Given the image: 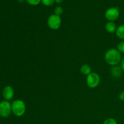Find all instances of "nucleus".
<instances>
[{"instance_id":"obj_1","label":"nucleus","mask_w":124,"mask_h":124,"mask_svg":"<svg viewBox=\"0 0 124 124\" xmlns=\"http://www.w3.org/2000/svg\"><path fill=\"white\" fill-rule=\"evenodd\" d=\"M107 64L111 66H115L118 65L121 61V53L116 48H110L108 50L104 56Z\"/></svg>"},{"instance_id":"obj_2","label":"nucleus","mask_w":124,"mask_h":124,"mask_svg":"<svg viewBox=\"0 0 124 124\" xmlns=\"http://www.w3.org/2000/svg\"><path fill=\"white\" fill-rule=\"evenodd\" d=\"M12 111L13 115L17 117H21L26 111V105L23 101L15 100L12 104Z\"/></svg>"},{"instance_id":"obj_3","label":"nucleus","mask_w":124,"mask_h":124,"mask_svg":"<svg viewBox=\"0 0 124 124\" xmlns=\"http://www.w3.org/2000/svg\"><path fill=\"white\" fill-rule=\"evenodd\" d=\"M62 19L61 16L55 14H52L47 19V25L52 30H58L61 26Z\"/></svg>"},{"instance_id":"obj_4","label":"nucleus","mask_w":124,"mask_h":124,"mask_svg":"<svg viewBox=\"0 0 124 124\" xmlns=\"http://www.w3.org/2000/svg\"><path fill=\"white\" fill-rule=\"evenodd\" d=\"M101 78L98 73L92 72L87 76L86 79V84L87 86L90 88H95L100 84Z\"/></svg>"},{"instance_id":"obj_5","label":"nucleus","mask_w":124,"mask_h":124,"mask_svg":"<svg viewBox=\"0 0 124 124\" xmlns=\"http://www.w3.org/2000/svg\"><path fill=\"white\" fill-rule=\"evenodd\" d=\"M12 113V104L9 101L5 100L0 102V116L7 118Z\"/></svg>"},{"instance_id":"obj_6","label":"nucleus","mask_w":124,"mask_h":124,"mask_svg":"<svg viewBox=\"0 0 124 124\" xmlns=\"http://www.w3.org/2000/svg\"><path fill=\"white\" fill-rule=\"evenodd\" d=\"M119 15V10L117 7H110L105 12V17L108 21L114 22L117 20Z\"/></svg>"},{"instance_id":"obj_7","label":"nucleus","mask_w":124,"mask_h":124,"mask_svg":"<svg viewBox=\"0 0 124 124\" xmlns=\"http://www.w3.org/2000/svg\"><path fill=\"white\" fill-rule=\"evenodd\" d=\"M2 94L3 98L6 101H10L13 99L15 94L14 89L10 85H7L4 87L2 92Z\"/></svg>"},{"instance_id":"obj_8","label":"nucleus","mask_w":124,"mask_h":124,"mask_svg":"<svg viewBox=\"0 0 124 124\" xmlns=\"http://www.w3.org/2000/svg\"><path fill=\"white\" fill-rule=\"evenodd\" d=\"M117 25L114 22L108 21L106 23L105 25V30L109 33H114L117 30Z\"/></svg>"},{"instance_id":"obj_9","label":"nucleus","mask_w":124,"mask_h":124,"mask_svg":"<svg viewBox=\"0 0 124 124\" xmlns=\"http://www.w3.org/2000/svg\"><path fill=\"white\" fill-rule=\"evenodd\" d=\"M111 73L112 76L115 78L121 77L122 74V70L121 66H118V65L113 66L111 69Z\"/></svg>"},{"instance_id":"obj_10","label":"nucleus","mask_w":124,"mask_h":124,"mask_svg":"<svg viewBox=\"0 0 124 124\" xmlns=\"http://www.w3.org/2000/svg\"><path fill=\"white\" fill-rule=\"evenodd\" d=\"M80 71L84 75L88 76V75H90L92 72V68L88 64H84L83 65L81 66V69H80Z\"/></svg>"},{"instance_id":"obj_11","label":"nucleus","mask_w":124,"mask_h":124,"mask_svg":"<svg viewBox=\"0 0 124 124\" xmlns=\"http://www.w3.org/2000/svg\"><path fill=\"white\" fill-rule=\"evenodd\" d=\"M116 35L120 39L124 40V24L117 27L116 31Z\"/></svg>"},{"instance_id":"obj_12","label":"nucleus","mask_w":124,"mask_h":124,"mask_svg":"<svg viewBox=\"0 0 124 124\" xmlns=\"http://www.w3.org/2000/svg\"><path fill=\"white\" fill-rule=\"evenodd\" d=\"M55 2L54 0H41V3L45 6L50 7L52 6Z\"/></svg>"},{"instance_id":"obj_13","label":"nucleus","mask_w":124,"mask_h":124,"mask_svg":"<svg viewBox=\"0 0 124 124\" xmlns=\"http://www.w3.org/2000/svg\"><path fill=\"white\" fill-rule=\"evenodd\" d=\"M31 6H38L41 2V0H25Z\"/></svg>"},{"instance_id":"obj_14","label":"nucleus","mask_w":124,"mask_h":124,"mask_svg":"<svg viewBox=\"0 0 124 124\" xmlns=\"http://www.w3.org/2000/svg\"><path fill=\"white\" fill-rule=\"evenodd\" d=\"M54 14L60 16L63 13V8L61 7H60V6H58V7H55V8H54Z\"/></svg>"},{"instance_id":"obj_15","label":"nucleus","mask_w":124,"mask_h":124,"mask_svg":"<svg viewBox=\"0 0 124 124\" xmlns=\"http://www.w3.org/2000/svg\"><path fill=\"white\" fill-rule=\"evenodd\" d=\"M103 124H117V122L115 119L110 117V118L105 119L103 122Z\"/></svg>"},{"instance_id":"obj_16","label":"nucleus","mask_w":124,"mask_h":124,"mask_svg":"<svg viewBox=\"0 0 124 124\" xmlns=\"http://www.w3.org/2000/svg\"><path fill=\"white\" fill-rule=\"evenodd\" d=\"M117 50L120 53H124V40L119 42L117 45Z\"/></svg>"},{"instance_id":"obj_17","label":"nucleus","mask_w":124,"mask_h":124,"mask_svg":"<svg viewBox=\"0 0 124 124\" xmlns=\"http://www.w3.org/2000/svg\"><path fill=\"white\" fill-rule=\"evenodd\" d=\"M119 98L122 101H124V91H122V92L119 93Z\"/></svg>"},{"instance_id":"obj_18","label":"nucleus","mask_w":124,"mask_h":124,"mask_svg":"<svg viewBox=\"0 0 124 124\" xmlns=\"http://www.w3.org/2000/svg\"><path fill=\"white\" fill-rule=\"evenodd\" d=\"M121 67L122 69V71H124V58L121 60Z\"/></svg>"},{"instance_id":"obj_19","label":"nucleus","mask_w":124,"mask_h":124,"mask_svg":"<svg viewBox=\"0 0 124 124\" xmlns=\"http://www.w3.org/2000/svg\"><path fill=\"white\" fill-rule=\"evenodd\" d=\"M64 0H54V1H55V2H56V3H61V2H62L63 1H64Z\"/></svg>"},{"instance_id":"obj_20","label":"nucleus","mask_w":124,"mask_h":124,"mask_svg":"<svg viewBox=\"0 0 124 124\" xmlns=\"http://www.w3.org/2000/svg\"><path fill=\"white\" fill-rule=\"evenodd\" d=\"M25 1V0H18V1L19 2V3H23Z\"/></svg>"}]
</instances>
